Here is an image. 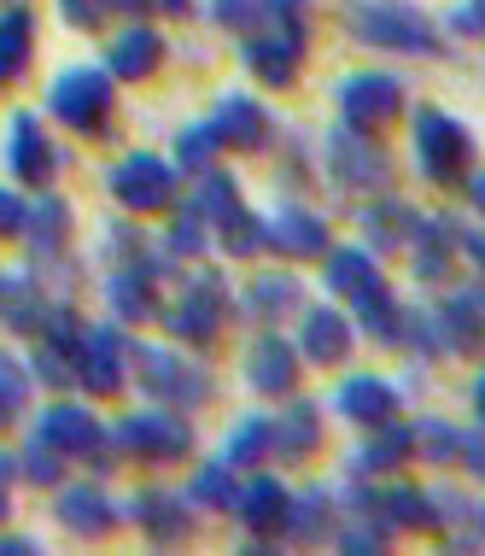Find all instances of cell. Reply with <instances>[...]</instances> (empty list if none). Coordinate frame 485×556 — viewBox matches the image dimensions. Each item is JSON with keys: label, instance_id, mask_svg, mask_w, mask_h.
I'll return each instance as SVG.
<instances>
[{"label": "cell", "instance_id": "obj_4", "mask_svg": "<svg viewBox=\"0 0 485 556\" xmlns=\"http://www.w3.org/2000/svg\"><path fill=\"white\" fill-rule=\"evenodd\" d=\"M345 106H352L357 117H381V112L398 106V88L381 83V77H357L352 88H345Z\"/></svg>", "mask_w": 485, "mask_h": 556}, {"label": "cell", "instance_id": "obj_11", "mask_svg": "<svg viewBox=\"0 0 485 556\" xmlns=\"http://www.w3.org/2000/svg\"><path fill=\"white\" fill-rule=\"evenodd\" d=\"M18 223H24V212L7 200V193H0V229H18Z\"/></svg>", "mask_w": 485, "mask_h": 556}, {"label": "cell", "instance_id": "obj_1", "mask_svg": "<svg viewBox=\"0 0 485 556\" xmlns=\"http://www.w3.org/2000/svg\"><path fill=\"white\" fill-rule=\"evenodd\" d=\"M53 100H59V117H71V124H94L100 106L112 100V88H105V77H94V71H71V77H59Z\"/></svg>", "mask_w": 485, "mask_h": 556}, {"label": "cell", "instance_id": "obj_8", "mask_svg": "<svg viewBox=\"0 0 485 556\" xmlns=\"http://www.w3.org/2000/svg\"><path fill=\"white\" fill-rule=\"evenodd\" d=\"M65 516H77L82 533H100V528H105V504L94 498V492H71V498H65Z\"/></svg>", "mask_w": 485, "mask_h": 556}, {"label": "cell", "instance_id": "obj_2", "mask_svg": "<svg viewBox=\"0 0 485 556\" xmlns=\"http://www.w3.org/2000/svg\"><path fill=\"white\" fill-rule=\"evenodd\" d=\"M117 193H124L129 205H164V188H170V176L158 170V159H129L124 170L112 176Z\"/></svg>", "mask_w": 485, "mask_h": 556}, {"label": "cell", "instance_id": "obj_3", "mask_svg": "<svg viewBox=\"0 0 485 556\" xmlns=\"http://www.w3.org/2000/svg\"><path fill=\"white\" fill-rule=\"evenodd\" d=\"M252 381L264 387V393H286V387H293V352H286L281 340H264L252 352Z\"/></svg>", "mask_w": 485, "mask_h": 556}, {"label": "cell", "instance_id": "obj_6", "mask_svg": "<svg viewBox=\"0 0 485 556\" xmlns=\"http://www.w3.org/2000/svg\"><path fill=\"white\" fill-rule=\"evenodd\" d=\"M340 404L352 416H374V410H386V387L381 381H352V393H340Z\"/></svg>", "mask_w": 485, "mask_h": 556}, {"label": "cell", "instance_id": "obj_7", "mask_svg": "<svg viewBox=\"0 0 485 556\" xmlns=\"http://www.w3.org/2000/svg\"><path fill=\"white\" fill-rule=\"evenodd\" d=\"M322 247V229L310 217H286L281 223V252H316Z\"/></svg>", "mask_w": 485, "mask_h": 556}, {"label": "cell", "instance_id": "obj_9", "mask_svg": "<svg viewBox=\"0 0 485 556\" xmlns=\"http://www.w3.org/2000/svg\"><path fill=\"white\" fill-rule=\"evenodd\" d=\"M18 53H24V12L0 24V83H7L12 65H18Z\"/></svg>", "mask_w": 485, "mask_h": 556}, {"label": "cell", "instance_id": "obj_5", "mask_svg": "<svg viewBox=\"0 0 485 556\" xmlns=\"http://www.w3.org/2000/svg\"><path fill=\"white\" fill-rule=\"evenodd\" d=\"M153 53H158L153 36H124L117 41V71H124V77H141V71L153 65Z\"/></svg>", "mask_w": 485, "mask_h": 556}, {"label": "cell", "instance_id": "obj_10", "mask_svg": "<svg viewBox=\"0 0 485 556\" xmlns=\"http://www.w3.org/2000/svg\"><path fill=\"white\" fill-rule=\"evenodd\" d=\"M340 334H345L340 317H328V311H322V317H310V352H316V357H333V352H340Z\"/></svg>", "mask_w": 485, "mask_h": 556}]
</instances>
